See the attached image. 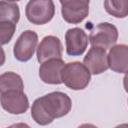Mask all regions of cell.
<instances>
[{
    "label": "cell",
    "mask_w": 128,
    "mask_h": 128,
    "mask_svg": "<svg viewBox=\"0 0 128 128\" xmlns=\"http://www.w3.org/2000/svg\"><path fill=\"white\" fill-rule=\"evenodd\" d=\"M123 86H124L125 91L128 93V72L125 73V76L123 78Z\"/></svg>",
    "instance_id": "ac0fdd59"
},
{
    "label": "cell",
    "mask_w": 128,
    "mask_h": 128,
    "mask_svg": "<svg viewBox=\"0 0 128 128\" xmlns=\"http://www.w3.org/2000/svg\"><path fill=\"white\" fill-rule=\"evenodd\" d=\"M65 63L62 59H52L48 60L40 65L39 77L47 84L59 85L62 82V71Z\"/></svg>",
    "instance_id": "8fae6325"
},
{
    "label": "cell",
    "mask_w": 128,
    "mask_h": 128,
    "mask_svg": "<svg viewBox=\"0 0 128 128\" xmlns=\"http://www.w3.org/2000/svg\"><path fill=\"white\" fill-rule=\"evenodd\" d=\"M20 18L19 6L16 2H0V22H11L17 24Z\"/></svg>",
    "instance_id": "5bb4252c"
},
{
    "label": "cell",
    "mask_w": 128,
    "mask_h": 128,
    "mask_svg": "<svg viewBox=\"0 0 128 128\" xmlns=\"http://www.w3.org/2000/svg\"><path fill=\"white\" fill-rule=\"evenodd\" d=\"M25 14L32 24L43 25L52 20L55 5L51 0H31L26 5Z\"/></svg>",
    "instance_id": "3957f363"
},
{
    "label": "cell",
    "mask_w": 128,
    "mask_h": 128,
    "mask_svg": "<svg viewBox=\"0 0 128 128\" xmlns=\"http://www.w3.org/2000/svg\"><path fill=\"white\" fill-rule=\"evenodd\" d=\"M115 128H128V123H123V124L117 125Z\"/></svg>",
    "instance_id": "ffe728a7"
},
{
    "label": "cell",
    "mask_w": 128,
    "mask_h": 128,
    "mask_svg": "<svg viewBox=\"0 0 128 128\" xmlns=\"http://www.w3.org/2000/svg\"><path fill=\"white\" fill-rule=\"evenodd\" d=\"M62 44L58 37L53 35L45 36L37 47V60L41 64L52 59H61Z\"/></svg>",
    "instance_id": "9c48e42d"
},
{
    "label": "cell",
    "mask_w": 128,
    "mask_h": 128,
    "mask_svg": "<svg viewBox=\"0 0 128 128\" xmlns=\"http://www.w3.org/2000/svg\"><path fill=\"white\" fill-rule=\"evenodd\" d=\"M77 128H98V127L93 124H90V123H84V124H81L80 126H78Z\"/></svg>",
    "instance_id": "d6986e66"
},
{
    "label": "cell",
    "mask_w": 128,
    "mask_h": 128,
    "mask_svg": "<svg viewBox=\"0 0 128 128\" xmlns=\"http://www.w3.org/2000/svg\"><path fill=\"white\" fill-rule=\"evenodd\" d=\"M72 107L70 97L63 92L54 91L40 98H37L31 108L33 120L42 126L53 122L55 118L67 115Z\"/></svg>",
    "instance_id": "6da1fadb"
},
{
    "label": "cell",
    "mask_w": 128,
    "mask_h": 128,
    "mask_svg": "<svg viewBox=\"0 0 128 128\" xmlns=\"http://www.w3.org/2000/svg\"><path fill=\"white\" fill-rule=\"evenodd\" d=\"M7 128H31V127L26 123H15Z\"/></svg>",
    "instance_id": "e0dca14e"
},
{
    "label": "cell",
    "mask_w": 128,
    "mask_h": 128,
    "mask_svg": "<svg viewBox=\"0 0 128 128\" xmlns=\"http://www.w3.org/2000/svg\"><path fill=\"white\" fill-rule=\"evenodd\" d=\"M1 106L11 114H23L29 107V101L23 91L11 90L1 92Z\"/></svg>",
    "instance_id": "52a82bcc"
},
{
    "label": "cell",
    "mask_w": 128,
    "mask_h": 128,
    "mask_svg": "<svg viewBox=\"0 0 128 128\" xmlns=\"http://www.w3.org/2000/svg\"><path fill=\"white\" fill-rule=\"evenodd\" d=\"M83 64L86 66L91 74H101L109 68L108 54L103 48L91 47L83 59Z\"/></svg>",
    "instance_id": "30bf717a"
},
{
    "label": "cell",
    "mask_w": 128,
    "mask_h": 128,
    "mask_svg": "<svg viewBox=\"0 0 128 128\" xmlns=\"http://www.w3.org/2000/svg\"><path fill=\"white\" fill-rule=\"evenodd\" d=\"M104 8L107 13L116 18H125L128 16V0H106Z\"/></svg>",
    "instance_id": "9a60e30c"
},
{
    "label": "cell",
    "mask_w": 128,
    "mask_h": 128,
    "mask_svg": "<svg viewBox=\"0 0 128 128\" xmlns=\"http://www.w3.org/2000/svg\"><path fill=\"white\" fill-rule=\"evenodd\" d=\"M118 39L117 28L108 22H102L93 26L89 34V42L92 47H100L103 49L112 48Z\"/></svg>",
    "instance_id": "277c9868"
},
{
    "label": "cell",
    "mask_w": 128,
    "mask_h": 128,
    "mask_svg": "<svg viewBox=\"0 0 128 128\" xmlns=\"http://www.w3.org/2000/svg\"><path fill=\"white\" fill-rule=\"evenodd\" d=\"M89 37L81 28H70L65 33L66 53L69 56L82 55L88 45Z\"/></svg>",
    "instance_id": "ba28073f"
},
{
    "label": "cell",
    "mask_w": 128,
    "mask_h": 128,
    "mask_svg": "<svg viewBox=\"0 0 128 128\" xmlns=\"http://www.w3.org/2000/svg\"><path fill=\"white\" fill-rule=\"evenodd\" d=\"M24 84L20 75L14 72H4L0 76V92L11 90L23 91Z\"/></svg>",
    "instance_id": "4fadbf2b"
},
{
    "label": "cell",
    "mask_w": 128,
    "mask_h": 128,
    "mask_svg": "<svg viewBox=\"0 0 128 128\" xmlns=\"http://www.w3.org/2000/svg\"><path fill=\"white\" fill-rule=\"evenodd\" d=\"M16 29V24L11 22H0V37H1V44L5 45L10 42L11 38L14 35Z\"/></svg>",
    "instance_id": "2e32d148"
},
{
    "label": "cell",
    "mask_w": 128,
    "mask_h": 128,
    "mask_svg": "<svg viewBox=\"0 0 128 128\" xmlns=\"http://www.w3.org/2000/svg\"><path fill=\"white\" fill-rule=\"evenodd\" d=\"M61 14L67 23L78 24L89 14V1L87 0H61Z\"/></svg>",
    "instance_id": "8992f818"
},
{
    "label": "cell",
    "mask_w": 128,
    "mask_h": 128,
    "mask_svg": "<svg viewBox=\"0 0 128 128\" xmlns=\"http://www.w3.org/2000/svg\"><path fill=\"white\" fill-rule=\"evenodd\" d=\"M38 43V35L33 30H25L21 33L14 44V57L21 62H26L32 58Z\"/></svg>",
    "instance_id": "5b68a950"
},
{
    "label": "cell",
    "mask_w": 128,
    "mask_h": 128,
    "mask_svg": "<svg viewBox=\"0 0 128 128\" xmlns=\"http://www.w3.org/2000/svg\"><path fill=\"white\" fill-rule=\"evenodd\" d=\"M109 68L117 73L128 72V45L118 44L113 46L108 53Z\"/></svg>",
    "instance_id": "7c38bea8"
},
{
    "label": "cell",
    "mask_w": 128,
    "mask_h": 128,
    "mask_svg": "<svg viewBox=\"0 0 128 128\" xmlns=\"http://www.w3.org/2000/svg\"><path fill=\"white\" fill-rule=\"evenodd\" d=\"M91 73L78 61L66 63L62 71V82L72 90H82L90 82Z\"/></svg>",
    "instance_id": "7a4b0ae2"
}]
</instances>
